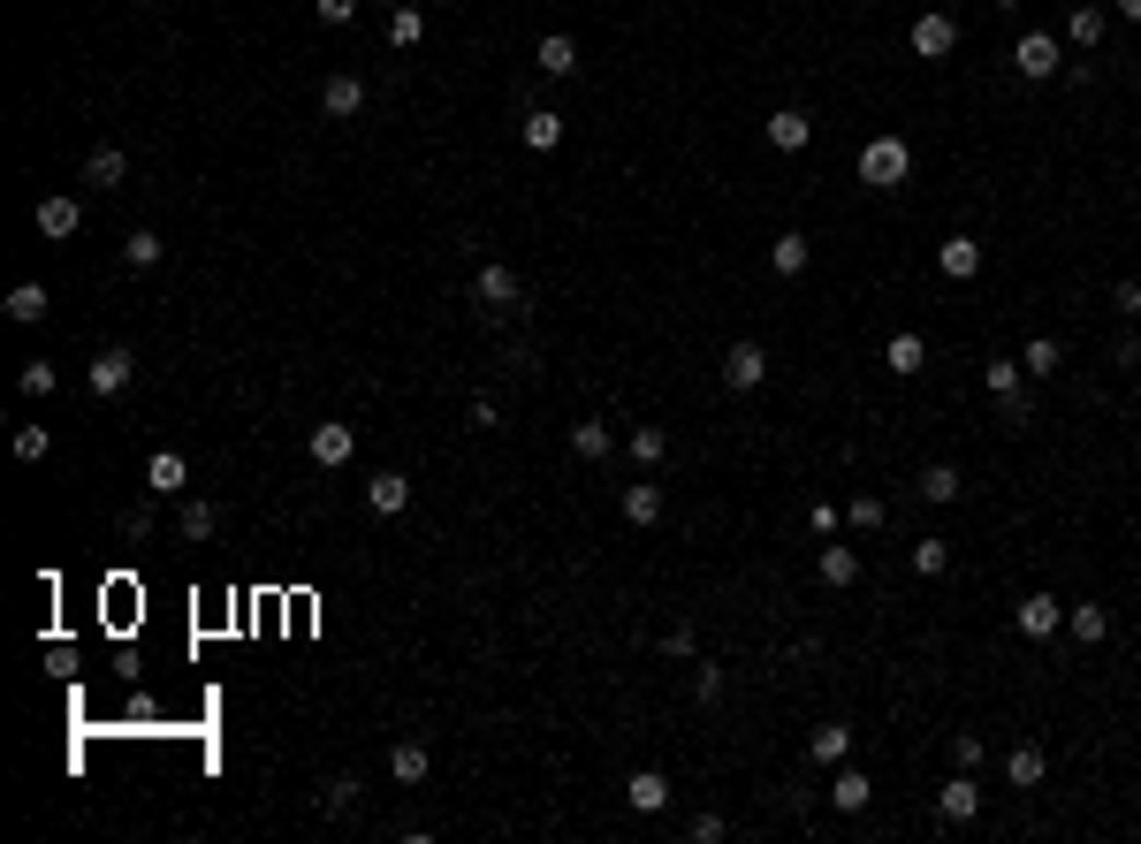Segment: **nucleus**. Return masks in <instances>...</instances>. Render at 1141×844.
I'll list each match as a JSON object with an SVG mask.
<instances>
[{"mask_svg": "<svg viewBox=\"0 0 1141 844\" xmlns=\"http://www.w3.org/2000/svg\"><path fill=\"white\" fill-rule=\"evenodd\" d=\"M906 175H913V145H906V138H868V145H860V183L898 190Z\"/></svg>", "mask_w": 1141, "mask_h": 844, "instance_id": "nucleus-1", "label": "nucleus"}, {"mask_svg": "<svg viewBox=\"0 0 1141 844\" xmlns=\"http://www.w3.org/2000/svg\"><path fill=\"white\" fill-rule=\"evenodd\" d=\"M130 373H138V357L123 350V342H107L92 365H84V380H92V396H123L130 388Z\"/></svg>", "mask_w": 1141, "mask_h": 844, "instance_id": "nucleus-2", "label": "nucleus"}, {"mask_svg": "<svg viewBox=\"0 0 1141 844\" xmlns=\"http://www.w3.org/2000/svg\"><path fill=\"white\" fill-rule=\"evenodd\" d=\"M1012 69H1020L1027 84L1058 77V69H1066V61H1058V38H1050V31H1027V38H1020V54H1012Z\"/></svg>", "mask_w": 1141, "mask_h": 844, "instance_id": "nucleus-3", "label": "nucleus"}, {"mask_svg": "<svg viewBox=\"0 0 1141 844\" xmlns=\"http://www.w3.org/2000/svg\"><path fill=\"white\" fill-rule=\"evenodd\" d=\"M350 457H358V434H350L342 419H321V426H313V465H327V472H342Z\"/></svg>", "mask_w": 1141, "mask_h": 844, "instance_id": "nucleus-4", "label": "nucleus"}, {"mask_svg": "<svg viewBox=\"0 0 1141 844\" xmlns=\"http://www.w3.org/2000/svg\"><path fill=\"white\" fill-rule=\"evenodd\" d=\"M723 380H731V388H761V380H769V350H761V342H731V350H723Z\"/></svg>", "mask_w": 1141, "mask_h": 844, "instance_id": "nucleus-5", "label": "nucleus"}, {"mask_svg": "<svg viewBox=\"0 0 1141 844\" xmlns=\"http://www.w3.org/2000/svg\"><path fill=\"white\" fill-rule=\"evenodd\" d=\"M936 814H944V822H975V814H981V784H975V769H959V776H952V784L936 792Z\"/></svg>", "mask_w": 1141, "mask_h": 844, "instance_id": "nucleus-6", "label": "nucleus"}, {"mask_svg": "<svg viewBox=\"0 0 1141 844\" xmlns=\"http://www.w3.org/2000/svg\"><path fill=\"white\" fill-rule=\"evenodd\" d=\"M473 297H480V305H494V313H502V305H517V297H525V282H517V274H510V267H502V259H488V267H480V274H473Z\"/></svg>", "mask_w": 1141, "mask_h": 844, "instance_id": "nucleus-7", "label": "nucleus"}, {"mask_svg": "<svg viewBox=\"0 0 1141 844\" xmlns=\"http://www.w3.org/2000/svg\"><path fill=\"white\" fill-rule=\"evenodd\" d=\"M1050 632H1066V601L1027 594V601H1020V640H1050Z\"/></svg>", "mask_w": 1141, "mask_h": 844, "instance_id": "nucleus-8", "label": "nucleus"}, {"mask_svg": "<svg viewBox=\"0 0 1141 844\" xmlns=\"http://www.w3.org/2000/svg\"><path fill=\"white\" fill-rule=\"evenodd\" d=\"M952 46H959V23H952V15H921V23H913V54H921V61H944Z\"/></svg>", "mask_w": 1141, "mask_h": 844, "instance_id": "nucleus-9", "label": "nucleus"}, {"mask_svg": "<svg viewBox=\"0 0 1141 844\" xmlns=\"http://www.w3.org/2000/svg\"><path fill=\"white\" fill-rule=\"evenodd\" d=\"M145 488H153V495H183V488H190V465H183V457H175V449H153V457H145Z\"/></svg>", "mask_w": 1141, "mask_h": 844, "instance_id": "nucleus-10", "label": "nucleus"}, {"mask_svg": "<svg viewBox=\"0 0 1141 844\" xmlns=\"http://www.w3.org/2000/svg\"><path fill=\"white\" fill-rule=\"evenodd\" d=\"M365 503L381 509V517H404V509H411V480H404V472H373V480H365Z\"/></svg>", "mask_w": 1141, "mask_h": 844, "instance_id": "nucleus-11", "label": "nucleus"}, {"mask_svg": "<svg viewBox=\"0 0 1141 844\" xmlns=\"http://www.w3.org/2000/svg\"><path fill=\"white\" fill-rule=\"evenodd\" d=\"M625 807H632V814H662V807H670V776H662V769H640V776L625 784Z\"/></svg>", "mask_w": 1141, "mask_h": 844, "instance_id": "nucleus-12", "label": "nucleus"}, {"mask_svg": "<svg viewBox=\"0 0 1141 844\" xmlns=\"http://www.w3.org/2000/svg\"><path fill=\"white\" fill-rule=\"evenodd\" d=\"M807 138H815V122H807L800 107H777V115H769V145H777V153H807Z\"/></svg>", "mask_w": 1141, "mask_h": 844, "instance_id": "nucleus-13", "label": "nucleus"}, {"mask_svg": "<svg viewBox=\"0 0 1141 844\" xmlns=\"http://www.w3.org/2000/svg\"><path fill=\"white\" fill-rule=\"evenodd\" d=\"M31 221H38V236H77V228H84V206H77V198H38Z\"/></svg>", "mask_w": 1141, "mask_h": 844, "instance_id": "nucleus-14", "label": "nucleus"}, {"mask_svg": "<svg viewBox=\"0 0 1141 844\" xmlns=\"http://www.w3.org/2000/svg\"><path fill=\"white\" fill-rule=\"evenodd\" d=\"M388 776H396V784L411 792V784H427V776H434V753H427L419 738H404V746L388 753Z\"/></svg>", "mask_w": 1141, "mask_h": 844, "instance_id": "nucleus-15", "label": "nucleus"}, {"mask_svg": "<svg viewBox=\"0 0 1141 844\" xmlns=\"http://www.w3.org/2000/svg\"><path fill=\"white\" fill-rule=\"evenodd\" d=\"M936 267H944L952 282H975V274H981V244H975V236H952V244H936Z\"/></svg>", "mask_w": 1141, "mask_h": 844, "instance_id": "nucleus-16", "label": "nucleus"}, {"mask_svg": "<svg viewBox=\"0 0 1141 844\" xmlns=\"http://www.w3.org/2000/svg\"><path fill=\"white\" fill-rule=\"evenodd\" d=\"M883 365H890V373L906 380V373H921V365H929V342L913 336V328H898V336L883 342Z\"/></svg>", "mask_w": 1141, "mask_h": 844, "instance_id": "nucleus-17", "label": "nucleus"}, {"mask_svg": "<svg viewBox=\"0 0 1141 844\" xmlns=\"http://www.w3.org/2000/svg\"><path fill=\"white\" fill-rule=\"evenodd\" d=\"M533 69H540V77H571V69H579V46H571L563 31H548V38L533 46Z\"/></svg>", "mask_w": 1141, "mask_h": 844, "instance_id": "nucleus-18", "label": "nucleus"}, {"mask_svg": "<svg viewBox=\"0 0 1141 844\" xmlns=\"http://www.w3.org/2000/svg\"><path fill=\"white\" fill-rule=\"evenodd\" d=\"M517 138H525V153H556V145H563V115H548V107H533V115L517 122Z\"/></svg>", "mask_w": 1141, "mask_h": 844, "instance_id": "nucleus-19", "label": "nucleus"}, {"mask_svg": "<svg viewBox=\"0 0 1141 844\" xmlns=\"http://www.w3.org/2000/svg\"><path fill=\"white\" fill-rule=\"evenodd\" d=\"M321 107L335 115V122H350V115L365 107V84H358V77H327V84H321Z\"/></svg>", "mask_w": 1141, "mask_h": 844, "instance_id": "nucleus-20", "label": "nucleus"}, {"mask_svg": "<svg viewBox=\"0 0 1141 844\" xmlns=\"http://www.w3.org/2000/svg\"><path fill=\"white\" fill-rule=\"evenodd\" d=\"M845 753H852V730L845 723H822L815 738H807V761H822V769H845Z\"/></svg>", "mask_w": 1141, "mask_h": 844, "instance_id": "nucleus-21", "label": "nucleus"}, {"mask_svg": "<svg viewBox=\"0 0 1141 844\" xmlns=\"http://www.w3.org/2000/svg\"><path fill=\"white\" fill-rule=\"evenodd\" d=\"M1066 632H1073L1081 647H1096V640H1111V609H1096V601H1081V609H1066Z\"/></svg>", "mask_w": 1141, "mask_h": 844, "instance_id": "nucleus-22", "label": "nucleus"}, {"mask_svg": "<svg viewBox=\"0 0 1141 844\" xmlns=\"http://www.w3.org/2000/svg\"><path fill=\"white\" fill-rule=\"evenodd\" d=\"M8 320H15V328H38V320H46V290H38V282H15V290H8Z\"/></svg>", "mask_w": 1141, "mask_h": 844, "instance_id": "nucleus-23", "label": "nucleus"}, {"mask_svg": "<svg viewBox=\"0 0 1141 844\" xmlns=\"http://www.w3.org/2000/svg\"><path fill=\"white\" fill-rule=\"evenodd\" d=\"M571 449H579V457H586V465H602V457H609V449H617V434H609V426H602V419H579V426H571Z\"/></svg>", "mask_w": 1141, "mask_h": 844, "instance_id": "nucleus-24", "label": "nucleus"}, {"mask_svg": "<svg viewBox=\"0 0 1141 844\" xmlns=\"http://www.w3.org/2000/svg\"><path fill=\"white\" fill-rule=\"evenodd\" d=\"M1043 769H1050V761H1043V746H1012V753H1004V776H1012L1020 792H1035V784H1043Z\"/></svg>", "mask_w": 1141, "mask_h": 844, "instance_id": "nucleus-25", "label": "nucleus"}, {"mask_svg": "<svg viewBox=\"0 0 1141 844\" xmlns=\"http://www.w3.org/2000/svg\"><path fill=\"white\" fill-rule=\"evenodd\" d=\"M123 175H130V161H123V153H115V145H100V153H92V161H84V183H92V190H115V183H123Z\"/></svg>", "mask_w": 1141, "mask_h": 844, "instance_id": "nucleus-26", "label": "nucleus"}, {"mask_svg": "<svg viewBox=\"0 0 1141 844\" xmlns=\"http://www.w3.org/2000/svg\"><path fill=\"white\" fill-rule=\"evenodd\" d=\"M1066 38H1073L1081 54H1096V46H1104V8H1073V15H1066Z\"/></svg>", "mask_w": 1141, "mask_h": 844, "instance_id": "nucleus-27", "label": "nucleus"}, {"mask_svg": "<svg viewBox=\"0 0 1141 844\" xmlns=\"http://www.w3.org/2000/svg\"><path fill=\"white\" fill-rule=\"evenodd\" d=\"M829 799H837V814H860V807L875 799V784H868L860 769H837V792H829Z\"/></svg>", "mask_w": 1141, "mask_h": 844, "instance_id": "nucleus-28", "label": "nucleus"}, {"mask_svg": "<svg viewBox=\"0 0 1141 844\" xmlns=\"http://www.w3.org/2000/svg\"><path fill=\"white\" fill-rule=\"evenodd\" d=\"M161 236H153V228H130V236H123V259H130V267H138V274H153V267H161Z\"/></svg>", "mask_w": 1141, "mask_h": 844, "instance_id": "nucleus-29", "label": "nucleus"}, {"mask_svg": "<svg viewBox=\"0 0 1141 844\" xmlns=\"http://www.w3.org/2000/svg\"><path fill=\"white\" fill-rule=\"evenodd\" d=\"M921 503H959V465H929V472H921Z\"/></svg>", "mask_w": 1141, "mask_h": 844, "instance_id": "nucleus-30", "label": "nucleus"}, {"mask_svg": "<svg viewBox=\"0 0 1141 844\" xmlns=\"http://www.w3.org/2000/svg\"><path fill=\"white\" fill-rule=\"evenodd\" d=\"M815 571H822V586H852V578H860V555H852V548H822Z\"/></svg>", "mask_w": 1141, "mask_h": 844, "instance_id": "nucleus-31", "label": "nucleus"}, {"mask_svg": "<svg viewBox=\"0 0 1141 844\" xmlns=\"http://www.w3.org/2000/svg\"><path fill=\"white\" fill-rule=\"evenodd\" d=\"M175 532H183V540H213V532H221V509H213V503H183Z\"/></svg>", "mask_w": 1141, "mask_h": 844, "instance_id": "nucleus-32", "label": "nucleus"}, {"mask_svg": "<svg viewBox=\"0 0 1141 844\" xmlns=\"http://www.w3.org/2000/svg\"><path fill=\"white\" fill-rule=\"evenodd\" d=\"M388 46H404V54L427 46V15H419V8H396V15H388Z\"/></svg>", "mask_w": 1141, "mask_h": 844, "instance_id": "nucleus-33", "label": "nucleus"}, {"mask_svg": "<svg viewBox=\"0 0 1141 844\" xmlns=\"http://www.w3.org/2000/svg\"><path fill=\"white\" fill-rule=\"evenodd\" d=\"M981 388H989L997 403H1004V396H1020V357H989V365H981Z\"/></svg>", "mask_w": 1141, "mask_h": 844, "instance_id": "nucleus-34", "label": "nucleus"}, {"mask_svg": "<svg viewBox=\"0 0 1141 844\" xmlns=\"http://www.w3.org/2000/svg\"><path fill=\"white\" fill-rule=\"evenodd\" d=\"M625 449H632L640 465H662V457H670V434H662V426H632V434H625Z\"/></svg>", "mask_w": 1141, "mask_h": 844, "instance_id": "nucleus-35", "label": "nucleus"}, {"mask_svg": "<svg viewBox=\"0 0 1141 844\" xmlns=\"http://www.w3.org/2000/svg\"><path fill=\"white\" fill-rule=\"evenodd\" d=\"M913 571L921 578H944L952 571V540H913Z\"/></svg>", "mask_w": 1141, "mask_h": 844, "instance_id": "nucleus-36", "label": "nucleus"}, {"mask_svg": "<svg viewBox=\"0 0 1141 844\" xmlns=\"http://www.w3.org/2000/svg\"><path fill=\"white\" fill-rule=\"evenodd\" d=\"M625 517H632V525H654V517H662V488H648V480L625 488Z\"/></svg>", "mask_w": 1141, "mask_h": 844, "instance_id": "nucleus-37", "label": "nucleus"}, {"mask_svg": "<svg viewBox=\"0 0 1141 844\" xmlns=\"http://www.w3.org/2000/svg\"><path fill=\"white\" fill-rule=\"evenodd\" d=\"M769 259H777V274H784V282H792V274H807V236H777V251H769Z\"/></svg>", "mask_w": 1141, "mask_h": 844, "instance_id": "nucleus-38", "label": "nucleus"}, {"mask_svg": "<svg viewBox=\"0 0 1141 844\" xmlns=\"http://www.w3.org/2000/svg\"><path fill=\"white\" fill-rule=\"evenodd\" d=\"M1020 373H1035V380H1043V373H1058V342H1050V336H1035L1027 350H1020Z\"/></svg>", "mask_w": 1141, "mask_h": 844, "instance_id": "nucleus-39", "label": "nucleus"}, {"mask_svg": "<svg viewBox=\"0 0 1141 844\" xmlns=\"http://www.w3.org/2000/svg\"><path fill=\"white\" fill-rule=\"evenodd\" d=\"M350 807H358V784H350V776H327L321 784V814H350Z\"/></svg>", "mask_w": 1141, "mask_h": 844, "instance_id": "nucleus-40", "label": "nucleus"}, {"mask_svg": "<svg viewBox=\"0 0 1141 844\" xmlns=\"http://www.w3.org/2000/svg\"><path fill=\"white\" fill-rule=\"evenodd\" d=\"M46 449H54L46 426H15V457H23V465H46Z\"/></svg>", "mask_w": 1141, "mask_h": 844, "instance_id": "nucleus-41", "label": "nucleus"}, {"mask_svg": "<svg viewBox=\"0 0 1141 844\" xmlns=\"http://www.w3.org/2000/svg\"><path fill=\"white\" fill-rule=\"evenodd\" d=\"M883 517H890V509H883V495H860V503L845 509V525H852V532H875Z\"/></svg>", "mask_w": 1141, "mask_h": 844, "instance_id": "nucleus-42", "label": "nucleus"}, {"mask_svg": "<svg viewBox=\"0 0 1141 844\" xmlns=\"http://www.w3.org/2000/svg\"><path fill=\"white\" fill-rule=\"evenodd\" d=\"M15 380H23V396H54V380H61V373H54L46 357H31V365H23Z\"/></svg>", "mask_w": 1141, "mask_h": 844, "instance_id": "nucleus-43", "label": "nucleus"}, {"mask_svg": "<svg viewBox=\"0 0 1141 844\" xmlns=\"http://www.w3.org/2000/svg\"><path fill=\"white\" fill-rule=\"evenodd\" d=\"M692 692H700V700H723V670H715V663H700V677H692Z\"/></svg>", "mask_w": 1141, "mask_h": 844, "instance_id": "nucleus-44", "label": "nucleus"}, {"mask_svg": "<svg viewBox=\"0 0 1141 844\" xmlns=\"http://www.w3.org/2000/svg\"><path fill=\"white\" fill-rule=\"evenodd\" d=\"M313 15H321V23H350V15H358V0H313Z\"/></svg>", "mask_w": 1141, "mask_h": 844, "instance_id": "nucleus-45", "label": "nucleus"}, {"mask_svg": "<svg viewBox=\"0 0 1141 844\" xmlns=\"http://www.w3.org/2000/svg\"><path fill=\"white\" fill-rule=\"evenodd\" d=\"M952 769H981V738H952Z\"/></svg>", "mask_w": 1141, "mask_h": 844, "instance_id": "nucleus-46", "label": "nucleus"}, {"mask_svg": "<svg viewBox=\"0 0 1141 844\" xmlns=\"http://www.w3.org/2000/svg\"><path fill=\"white\" fill-rule=\"evenodd\" d=\"M662 655H692V624H670L662 632Z\"/></svg>", "mask_w": 1141, "mask_h": 844, "instance_id": "nucleus-47", "label": "nucleus"}, {"mask_svg": "<svg viewBox=\"0 0 1141 844\" xmlns=\"http://www.w3.org/2000/svg\"><path fill=\"white\" fill-rule=\"evenodd\" d=\"M1111 305H1119L1127 320H1141V282H1119V297H1111Z\"/></svg>", "mask_w": 1141, "mask_h": 844, "instance_id": "nucleus-48", "label": "nucleus"}, {"mask_svg": "<svg viewBox=\"0 0 1141 844\" xmlns=\"http://www.w3.org/2000/svg\"><path fill=\"white\" fill-rule=\"evenodd\" d=\"M1119 15H1134V23H1141V0H1119Z\"/></svg>", "mask_w": 1141, "mask_h": 844, "instance_id": "nucleus-49", "label": "nucleus"}, {"mask_svg": "<svg viewBox=\"0 0 1141 844\" xmlns=\"http://www.w3.org/2000/svg\"><path fill=\"white\" fill-rule=\"evenodd\" d=\"M997 8H1020V0H997Z\"/></svg>", "mask_w": 1141, "mask_h": 844, "instance_id": "nucleus-50", "label": "nucleus"}, {"mask_svg": "<svg viewBox=\"0 0 1141 844\" xmlns=\"http://www.w3.org/2000/svg\"><path fill=\"white\" fill-rule=\"evenodd\" d=\"M396 8H411V0H396Z\"/></svg>", "mask_w": 1141, "mask_h": 844, "instance_id": "nucleus-51", "label": "nucleus"}, {"mask_svg": "<svg viewBox=\"0 0 1141 844\" xmlns=\"http://www.w3.org/2000/svg\"><path fill=\"white\" fill-rule=\"evenodd\" d=\"M1134 84H1141V69H1134Z\"/></svg>", "mask_w": 1141, "mask_h": 844, "instance_id": "nucleus-52", "label": "nucleus"}, {"mask_svg": "<svg viewBox=\"0 0 1141 844\" xmlns=\"http://www.w3.org/2000/svg\"><path fill=\"white\" fill-rule=\"evenodd\" d=\"M442 8H450V0H442Z\"/></svg>", "mask_w": 1141, "mask_h": 844, "instance_id": "nucleus-53", "label": "nucleus"}]
</instances>
